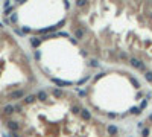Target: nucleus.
<instances>
[{
    "instance_id": "1",
    "label": "nucleus",
    "mask_w": 152,
    "mask_h": 137,
    "mask_svg": "<svg viewBox=\"0 0 152 137\" xmlns=\"http://www.w3.org/2000/svg\"><path fill=\"white\" fill-rule=\"evenodd\" d=\"M12 137H119L114 125L99 119L75 93L47 88L0 110Z\"/></svg>"
},
{
    "instance_id": "2",
    "label": "nucleus",
    "mask_w": 152,
    "mask_h": 137,
    "mask_svg": "<svg viewBox=\"0 0 152 137\" xmlns=\"http://www.w3.org/2000/svg\"><path fill=\"white\" fill-rule=\"evenodd\" d=\"M37 78L26 52L12 34L0 26V107L29 96Z\"/></svg>"
},
{
    "instance_id": "3",
    "label": "nucleus",
    "mask_w": 152,
    "mask_h": 137,
    "mask_svg": "<svg viewBox=\"0 0 152 137\" xmlns=\"http://www.w3.org/2000/svg\"><path fill=\"white\" fill-rule=\"evenodd\" d=\"M88 99L96 113L125 116L135 110L143 90L132 73H101L88 87Z\"/></svg>"
},
{
    "instance_id": "4",
    "label": "nucleus",
    "mask_w": 152,
    "mask_h": 137,
    "mask_svg": "<svg viewBox=\"0 0 152 137\" xmlns=\"http://www.w3.org/2000/svg\"><path fill=\"white\" fill-rule=\"evenodd\" d=\"M82 50L68 37H46L37 49L38 64L49 76L55 75V78H66L67 82H75L87 70Z\"/></svg>"
},
{
    "instance_id": "5",
    "label": "nucleus",
    "mask_w": 152,
    "mask_h": 137,
    "mask_svg": "<svg viewBox=\"0 0 152 137\" xmlns=\"http://www.w3.org/2000/svg\"><path fill=\"white\" fill-rule=\"evenodd\" d=\"M145 128L141 130V136L143 137H152V116L148 119V120L145 122Z\"/></svg>"
}]
</instances>
